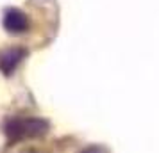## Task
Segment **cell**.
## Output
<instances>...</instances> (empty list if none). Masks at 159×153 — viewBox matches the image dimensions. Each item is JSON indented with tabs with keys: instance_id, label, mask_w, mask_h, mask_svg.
Instances as JSON below:
<instances>
[{
	"instance_id": "1",
	"label": "cell",
	"mask_w": 159,
	"mask_h": 153,
	"mask_svg": "<svg viewBox=\"0 0 159 153\" xmlns=\"http://www.w3.org/2000/svg\"><path fill=\"white\" fill-rule=\"evenodd\" d=\"M48 130V123L39 117H27V119H15L7 125V134L11 137H38Z\"/></svg>"
},
{
	"instance_id": "2",
	"label": "cell",
	"mask_w": 159,
	"mask_h": 153,
	"mask_svg": "<svg viewBox=\"0 0 159 153\" xmlns=\"http://www.w3.org/2000/svg\"><path fill=\"white\" fill-rule=\"evenodd\" d=\"M2 25L9 34H23L29 29V18L18 7H7L4 11Z\"/></svg>"
},
{
	"instance_id": "3",
	"label": "cell",
	"mask_w": 159,
	"mask_h": 153,
	"mask_svg": "<svg viewBox=\"0 0 159 153\" xmlns=\"http://www.w3.org/2000/svg\"><path fill=\"white\" fill-rule=\"evenodd\" d=\"M23 57H25L23 48H7V50H4L0 53V70H2V73L11 75Z\"/></svg>"
},
{
	"instance_id": "4",
	"label": "cell",
	"mask_w": 159,
	"mask_h": 153,
	"mask_svg": "<svg viewBox=\"0 0 159 153\" xmlns=\"http://www.w3.org/2000/svg\"><path fill=\"white\" fill-rule=\"evenodd\" d=\"M80 153H107V150L102 148V146H89L86 150H82Z\"/></svg>"
},
{
	"instance_id": "5",
	"label": "cell",
	"mask_w": 159,
	"mask_h": 153,
	"mask_svg": "<svg viewBox=\"0 0 159 153\" xmlns=\"http://www.w3.org/2000/svg\"><path fill=\"white\" fill-rule=\"evenodd\" d=\"M27 153H36V151H27Z\"/></svg>"
}]
</instances>
